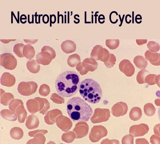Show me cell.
<instances>
[{
	"label": "cell",
	"instance_id": "1f68e13d",
	"mask_svg": "<svg viewBox=\"0 0 160 144\" xmlns=\"http://www.w3.org/2000/svg\"><path fill=\"white\" fill-rule=\"evenodd\" d=\"M147 40H136V43L139 46H142L148 42Z\"/></svg>",
	"mask_w": 160,
	"mask_h": 144
},
{
	"label": "cell",
	"instance_id": "ba28073f",
	"mask_svg": "<svg viewBox=\"0 0 160 144\" xmlns=\"http://www.w3.org/2000/svg\"><path fill=\"white\" fill-rule=\"evenodd\" d=\"M120 71L128 77H131L135 73V68L131 62L127 59L122 60L119 64Z\"/></svg>",
	"mask_w": 160,
	"mask_h": 144
},
{
	"label": "cell",
	"instance_id": "f1b7e54d",
	"mask_svg": "<svg viewBox=\"0 0 160 144\" xmlns=\"http://www.w3.org/2000/svg\"><path fill=\"white\" fill-rule=\"evenodd\" d=\"M104 50L103 55L100 61L104 63L109 60L110 57V54L109 51L106 48H104Z\"/></svg>",
	"mask_w": 160,
	"mask_h": 144
},
{
	"label": "cell",
	"instance_id": "603a6c76",
	"mask_svg": "<svg viewBox=\"0 0 160 144\" xmlns=\"http://www.w3.org/2000/svg\"><path fill=\"white\" fill-rule=\"evenodd\" d=\"M24 46V45L23 43H18L16 44L13 47V51L14 53L19 58L24 57L23 55V50Z\"/></svg>",
	"mask_w": 160,
	"mask_h": 144
},
{
	"label": "cell",
	"instance_id": "2e32d148",
	"mask_svg": "<svg viewBox=\"0 0 160 144\" xmlns=\"http://www.w3.org/2000/svg\"><path fill=\"white\" fill-rule=\"evenodd\" d=\"M133 61L136 67L139 69H145L148 66L147 60L142 56H138L136 57Z\"/></svg>",
	"mask_w": 160,
	"mask_h": 144
},
{
	"label": "cell",
	"instance_id": "d6986e66",
	"mask_svg": "<svg viewBox=\"0 0 160 144\" xmlns=\"http://www.w3.org/2000/svg\"><path fill=\"white\" fill-rule=\"evenodd\" d=\"M145 82L150 86L157 84L160 87V75L157 76L156 74H149L145 77Z\"/></svg>",
	"mask_w": 160,
	"mask_h": 144
},
{
	"label": "cell",
	"instance_id": "30bf717a",
	"mask_svg": "<svg viewBox=\"0 0 160 144\" xmlns=\"http://www.w3.org/2000/svg\"><path fill=\"white\" fill-rule=\"evenodd\" d=\"M36 59L39 64L43 65H49L52 60L51 56L48 52L42 51L37 55Z\"/></svg>",
	"mask_w": 160,
	"mask_h": 144
},
{
	"label": "cell",
	"instance_id": "4fadbf2b",
	"mask_svg": "<svg viewBox=\"0 0 160 144\" xmlns=\"http://www.w3.org/2000/svg\"><path fill=\"white\" fill-rule=\"evenodd\" d=\"M84 68L87 70L91 72L96 70L98 66V63L96 61L92 58H87L82 62Z\"/></svg>",
	"mask_w": 160,
	"mask_h": 144
},
{
	"label": "cell",
	"instance_id": "7a4b0ae2",
	"mask_svg": "<svg viewBox=\"0 0 160 144\" xmlns=\"http://www.w3.org/2000/svg\"><path fill=\"white\" fill-rule=\"evenodd\" d=\"M67 112L74 122H87L93 113L91 107L83 99L75 97L70 99L67 104Z\"/></svg>",
	"mask_w": 160,
	"mask_h": 144
},
{
	"label": "cell",
	"instance_id": "74e56055",
	"mask_svg": "<svg viewBox=\"0 0 160 144\" xmlns=\"http://www.w3.org/2000/svg\"><path fill=\"white\" fill-rule=\"evenodd\" d=\"M124 16H125V15H124L123 16L122 19V20L121 21V25H119V27H121V26L122 25V22H123V19H124L123 18H124Z\"/></svg>",
	"mask_w": 160,
	"mask_h": 144
},
{
	"label": "cell",
	"instance_id": "d590c367",
	"mask_svg": "<svg viewBox=\"0 0 160 144\" xmlns=\"http://www.w3.org/2000/svg\"><path fill=\"white\" fill-rule=\"evenodd\" d=\"M138 20H142V17L141 15H138L136 16L135 18V21L136 22H137Z\"/></svg>",
	"mask_w": 160,
	"mask_h": 144
},
{
	"label": "cell",
	"instance_id": "836d02e7",
	"mask_svg": "<svg viewBox=\"0 0 160 144\" xmlns=\"http://www.w3.org/2000/svg\"><path fill=\"white\" fill-rule=\"evenodd\" d=\"M160 124L156 125L154 127V133L157 135L160 136Z\"/></svg>",
	"mask_w": 160,
	"mask_h": 144
},
{
	"label": "cell",
	"instance_id": "ac0fdd59",
	"mask_svg": "<svg viewBox=\"0 0 160 144\" xmlns=\"http://www.w3.org/2000/svg\"><path fill=\"white\" fill-rule=\"evenodd\" d=\"M26 67L28 70L33 73H37L40 70V65L35 60H28L26 63Z\"/></svg>",
	"mask_w": 160,
	"mask_h": 144
},
{
	"label": "cell",
	"instance_id": "4dcf8cb0",
	"mask_svg": "<svg viewBox=\"0 0 160 144\" xmlns=\"http://www.w3.org/2000/svg\"><path fill=\"white\" fill-rule=\"evenodd\" d=\"M150 142L152 144H160V136L152 135L150 138Z\"/></svg>",
	"mask_w": 160,
	"mask_h": 144
},
{
	"label": "cell",
	"instance_id": "5b68a950",
	"mask_svg": "<svg viewBox=\"0 0 160 144\" xmlns=\"http://www.w3.org/2000/svg\"><path fill=\"white\" fill-rule=\"evenodd\" d=\"M110 117V111L108 109L97 108L91 121L93 123H100L108 121Z\"/></svg>",
	"mask_w": 160,
	"mask_h": 144
},
{
	"label": "cell",
	"instance_id": "83f0119b",
	"mask_svg": "<svg viewBox=\"0 0 160 144\" xmlns=\"http://www.w3.org/2000/svg\"><path fill=\"white\" fill-rule=\"evenodd\" d=\"M134 138L131 134L127 135L123 137L122 140V144L134 143Z\"/></svg>",
	"mask_w": 160,
	"mask_h": 144
},
{
	"label": "cell",
	"instance_id": "9c48e42d",
	"mask_svg": "<svg viewBox=\"0 0 160 144\" xmlns=\"http://www.w3.org/2000/svg\"><path fill=\"white\" fill-rule=\"evenodd\" d=\"M128 111L126 103L120 102L114 105L112 108V113L114 116L118 117L125 115Z\"/></svg>",
	"mask_w": 160,
	"mask_h": 144
},
{
	"label": "cell",
	"instance_id": "8992f818",
	"mask_svg": "<svg viewBox=\"0 0 160 144\" xmlns=\"http://www.w3.org/2000/svg\"><path fill=\"white\" fill-rule=\"evenodd\" d=\"M108 133L107 130L104 127L102 126H94L90 133V140L92 142H97L107 135Z\"/></svg>",
	"mask_w": 160,
	"mask_h": 144
},
{
	"label": "cell",
	"instance_id": "d4e9b609",
	"mask_svg": "<svg viewBox=\"0 0 160 144\" xmlns=\"http://www.w3.org/2000/svg\"><path fill=\"white\" fill-rule=\"evenodd\" d=\"M149 51L153 53H156L160 50V45L157 43L153 41H150L147 44Z\"/></svg>",
	"mask_w": 160,
	"mask_h": 144
},
{
	"label": "cell",
	"instance_id": "52a82bcc",
	"mask_svg": "<svg viewBox=\"0 0 160 144\" xmlns=\"http://www.w3.org/2000/svg\"><path fill=\"white\" fill-rule=\"evenodd\" d=\"M149 130L148 125L142 123L132 126L130 128L129 133L135 137H142L147 134Z\"/></svg>",
	"mask_w": 160,
	"mask_h": 144
},
{
	"label": "cell",
	"instance_id": "44dd1931",
	"mask_svg": "<svg viewBox=\"0 0 160 144\" xmlns=\"http://www.w3.org/2000/svg\"><path fill=\"white\" fill-rule=\"evenodd\" d=\"M144 110L145 114L147 116L152 117L155 114L156 109L152 103H149L145 105Z\"/></svg>",
	"mask_w": 160,
	"mask_h": 144
},
{
	"label": "cell",
	"instance_id": "5bb4252c",
	"mask_svg": "<svg viewBox=\"0 0 160 144\" xmlns=\"http://www.w3.org/2000/svg\"><path fill=\"white\" fill-rule=\"evenodd\" d=\"M104 48L100 45L95 46L92 50L91 57L96 61L101 60L104 54Z\"/></svg>",
	"mask_w": 160,
	"mask_h": 144
},
{
	"label": "cell",
	"instance_id": "7c38bea8",
	"mask_svg": "<svg viewBox=\"0 0 160 144\" xmlns=\"http://www.w3.org/2000/svg\"><path fill=\"white\" fill-rule=\"evenodd\" d=\"M61 48L64 53L69 54L73 53L76 49L75 43L71 40H66L62 42Z\"/></svg>",
	"mask_w": 160,
	"mask_h": 144
},
{
	"label": "cell",
	"instance_id": "8d00e7d4",
	"mask_svg": "<svg viewBox=\"0 0 160 144\" xmlns=\"http://www.w3.org/2000/svg\"><path fill=\"white\" fill-rule=\"evenodd\" d=\"M132 23H134V12H132Z\"/></svg>",
	"mask_w": 160,
	"mask_h": 144
},
{
	"label": "cell",
	"instance_id": "277c9868",
	"mask_svg": "<svg viewBox=\"0 0 160 144\" xmlns=\"http://www.w3.org/2000/svg\"><path fill=\"white\" fill-rule=\"evenodd\" d=\"M17 65V60L12 54L5 53L1 55V65L5 69L14 70Z\"/></svg>",
	"mask_w": 160,
	"mask_h": 144
},
{
	"label": "cell",
	"instance_id": "4316f807",
	"mask_svg": "<svg viewBox=\"0 0 160 144\" xmlns=\"http://www.w3.org/2000/svg\"><path fill=\"white\" fill-rule=\"evenodd\" d=\"M41 51L48 52L51 56L52 60L55 59L56 57L55 51L50 46H44L42 49Z\"/></svg>",
	"mask_w": 160,
	"mask_h": 144
},
{
	"label": "cell",
	"instance_id": "9a60e30c",
	"mask_svg": "<svg viewBox=\"0 0 160 144\" xmlns=\"http://www.w3.org/2000/svg\"><path fill=\"white\" fill-rule=\"evenodd\" d=\"M23 55L24 57L31 60L35 55V51L34 47L29 44L24 45L23 50Z\"/></svg>",
	"mask_w": 160,
	"mask_h": 144
},
{
	"label": "cell",
	"instance_id": "484cf974",
	"mask_svg": "<svg viewBox=\"0 0 160 144\" xmlns=\"http://www.w3.org/2000/svg\"><path fill=\"white\" fill-rule=\"evenodd\" d=\"M116 58L115 55L112 54H110V57L109 60L104 63V64L108 68H110L113 67L115 64Z\"/></svg>",
	"mask_w": 160,
	"mask_h": 144
},
{
	"label": "cell",
	"instance_id": "3957f363",
	"mask_svg": "<svg viewBox=\"0 0 160 144\" xmlns=\"http://www.w3.org/2000/svg\"><path fill=\"white\" fill-rule=\"evenodd\" d=\"M79 92L85 101L92 104L98 103L102 98V92L100 86L91 78H87L82 82Z\"/></svg>",
	"mask_w": 160,
	"mask_h": 144
},
{
	"label": "cell",
	"instance_id": "8fae6325",
	"mask_svg": "<svg viewBox=\"0 0 160 144\" xmlns=\"http://www.w3.org/2000/svg\"><path fill=\"white\" fill-rule=\"evenodd\" d=\"M146 59L149 61L152 65L155 66L160 65V54L158 53H153L148 50L145 53Z\"/></svg>",
	"mask_w": 160,
	"mask_h": 144
},
{
	"label": "cell",
	"instance_id": "e0dca14e",
	"mask_svg": "<svg viewBox=\"0 0 160 144\" xmlns=\"http://www.w3.org/2000/svg\"><path fill=\"white\" fill-rule=\"evenodd\" d=\"M142 112L141 109L138 107L132 108L130 112L129 117L130 119L134 122L137 121L141 118Z\"/></svg>",
	"mask_w": 160,
	"mask_h": 144
},
{
	"label": "cell",
	"instance_id": "e575fe53",
	"mask_svg": "<svg viewBox=\"0 0 160 144\" xmlns=\"http://www.w3.org/2000/svg\"><path fill=\"white\" fill-rule=\"evenodd\" d=\"M49 17L48 15H45L43 16V21L45 24H47L49 22Z\"/></svg>",
	"mask_w": 160,
	"mask_h": 144
},
{
	"label": "cell",
	"instance_id": "cb8c5ba5",
	"mask_svg": "<svg viewBox=\"0 0 160 144\" xmlns=\"http://www.w3.org/2000/svg\"><path fill=\"white\" fill-rule=\"evenodd\" d=\"M119 40H107L105 42L106 46L111 50L116 49L119 47Z\"/></svg>",
	"mask_w": 160,
	"mask_h": 144
},
{
	"label": "cell",
	"instance_id": "6da1fadb",
	"mask_svg": "<svg viewBox=\"0 0 160 144\" xmlns=\"http://www.w3.org/2000/svg\"><path fill=\"white\" fill-rule=\"evenodd\" d=\"M81 80L79 74L73 71H66L57 77L55 86L58 94L63 97H70L79 91Z\"/></svg>",
	"mask_w": 160,
	"mask_h": 144
},
{
	"label": "cell",
	"instance_id": "7402d4cb",
	"mask_svg": "<svg viewBox=\"0 0 160 144\" xmlns=\"http://www.w3.org/2000/svg\"><path fill=\"white\" fill-rule=\"evenodd\" d=\"M149 73V72L144 69L141 70L138 73L137 77V80L138 83L140 84L146 83L145 78L146 76Z\"/></svg>",
	"mask_w": 160,
	"mask_h": 144
},
{
	"label": "cell",
	"instance_id": "f546056e",
	"mask_svg": "<svg viewBox=\"0 0 160 144\" xmlns=\"http://www.w3.org/2000/svg\"><path fill=\"white\" fill-rule=\"evenodd\" d=\"M76 69L80 73L83 72V73L86 74L88 72V71L83 67L82 62H79L78 63L77 65Z\"/></svg>",
	"mask_w": 160,
	"mask_h": 144
},
{
	"label": "cell",
	"instance_id": "ffe728a7",
	"mask_svg": "<svg viewBox=\"0 0 160 144\" xmlns=\"http://www.w3.org/2000/svg\"><path fill=\"white\" fill-rule=\"evenodd\" d=\"M81 62V57L77 54L69 56L68 59V63L71 67H76L78 63Z\"/></svg>",
	"mask_w": 160,
	"mask_h": 144
},
{
	"label": "cell",
	"instance_id": "d6a6232c",
	"mask_svg": "<svg viewBox=\"0 0 160 144\" xmlns=\"http://www.w3.org/2000/svg\"><path fill=\"white\" fill-rule=\"evenodd\" d=\"M136 144L149 143L148 140H147L146 139L144 138H140L136 139Z\"/></svg>",
	"mask_w": 160,
	"mask_h": 144
}]
</instances>
